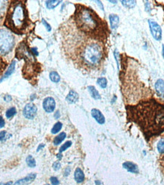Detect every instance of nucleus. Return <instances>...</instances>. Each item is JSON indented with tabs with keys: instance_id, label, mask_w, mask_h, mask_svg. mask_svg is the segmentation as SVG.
I'll list each match as a JSON object with an SVG mask.
<instances>
[{
	"instance_id": "obj_36",
	"label": "nucleus",
	"mask_w": 164,
	"mask_h": 185,
	"mask_svg": "<svg viewBox=\"0 0 164 185\" xmlns=\"http://www.w3.org/2000/svg\"><path fill=\"white\" fill-rule=\"evenodd\" d=\"M4 100L6 102H9L12 100V96L9 95H6L4 96Z\"/></svg>"
},
{
	"instance_id": "obj_34",
	"label": "nucleus",
	"mask_w": 164,
	"mask_h": 185,
	"mask_svg": "<svg viewBox=\"0 0 164 185\" xmlns=\"http://www.w3.org/2000/svg\"><path fill=\"white\" fill-rule=\"evenodd\" d=\"M5 120L3 119V118L2 116H0V128H2L3 127L5 126Z\"/></svg>"
},
{
	"instance_id": "obj_6",
	"label": "nucleus",
	"mask_w": 164,
	"mask_h": 185,
	"mask_svg": "<svg viewBox=\"0 0 164 185\" xmlns=\"http://www.w3.org/2000/svg\"><path fill=\"white\" fill-rule=\"evenodd\" d=\"M148 23L153 37L157 41L161 40V39H162V29H161L160 26L153 20H149Z\"/></svg>"
},
{
	"instance_id": "obj_15",
	"label": "nucleus",
	"mask_w": 164,
	"mask_h": 185,
	"mask_svg": "<svg viewBox=\"0 0 164 185\" xmlns=\"http://www.w3.org/2000/svg\"><path fill=\"white\" fill-rule=\"evenodd\" d=\"M74 180L77 183H82L84 181V174L80 168H78L74 172Z\"/></svg>"
},
{
	"instance_id": "obj_43",
	"label": "nucleus",
	"mask_w": 164,
	"mask_h": 185,
	"mask_svg": "<svg viewBox=\"0 0 164 185\" xmlns=\"http://www.w3.org/2000/svg\"><path fill=\"white\" fill-rule=\"evenodd\" d=\"M57 157H58V158H59V159H62V157H63V156H62L61 154H58V155H57Z\"/></svg>"
},
{
	"instance_id": "obj_35",
	"label": "nucleus",
	"mask_w": 164,
	"mask_h": 185,
	"mask_svg": "<svg viewBox=\"0 0 164 185\" xmlns=\"http://www.w3.org/2000/svg\"><path fill=\"white\" fill-rule=\"evenodd\" d=\"M70 172H71V168L69 167L66 168H65V173H64V175L65 176H68L69 174H70Z\"/></svg>"
},
{
	"instance_id": "obj_41",
	"label": "nucleus",
	"mask_w": 164,
	"mask_h": 185,
	"mask_svg": "<svg viewBox=\"0 0 164 185\" xmlns=\"http://www.w3.org/2000/svg\"><path fill=\"white\" fill-rule=\"evenodd\" d=\"M44 146H45V145L44 144H40L39 146H38V148H37V151H40V150L42 148H43Z\"/></svg>"
},
{
	"instance_id": "obj_28",
	"label": "nucleus",
	"mask_w": 164,
	"mask_h": 185,
	"mask_svg": "<svg viewBox=\"0 0 164 185\" xmlns=\"http://www.w3.org/2000/svg\"><path fill=\"white\" fill-rule=\"evenodd\" d=\"M71 146H72V142H71V141H67V142L65 143L63 146H61L60 149H59V152H64L65 150H66L67 149L69 148Z\"/></svg>"
},
{
	"instance_id": "obj_23",
	"label": "nucleus",
	"mask_w": 164,
	"mask_h": 185,
	"mask_svg": "<svg viewBox=\"0 0 164 185\" xmlns=\"http://www.w3.org/2000/svg\"><path fill=\"white\" fill-rule=\"evenodd\" d=\"M63 127V124L61 122H57L54 125V126L53 127V128L51 130V133L55 134H57L58 132H59L61 129Z\"/></svg>"
},
{
	"instance_id": "obj_22",
	"label": "nucleus",
	"mask_w": 164,
	"mask_h": 185,
	"mask_svg": "<svg viewBox=\"0 0 164 185\" xmlns=\"http://www.w3.org/2000/svg\"><path fill=\"white\" fill-rule=\"evenodd\" d=\"M27 165L31 168H34L36 166V161L32 156H28L26 158Z\"/></svg>"
},
{
	"instance_id": "obj_13",
	"label": "nucleus",
	"mask_w": 164,
	"mask_h": 185,
	"mask_svg": "<svg viewBox=\"0 0 164 185\" xmlns=\"http://www.w3.org/2000/svg\"><path fill=\"white\" fill-rule=\"evenodd\" d=\"M15 69V61H12V62L11 63V64H10L9 67L8 68V69H7V71H6V73H5V74L3 75V77L0 79V83H1L2 80H6V79H7L8 78H9V77L14 73Z\"/></svg>"
},
{
	"instance_id": "obj_32",
	"label": "nucleus",
	"mask_w": 164,
	"mask_h": 185,
	"mask_svg": "<svg viewBox=\"0 0 164 185\" xmlns=\"http://www.w3.org/2000/svg\"><path fill=\"white\" fill-rule=\"evenodd\" d=\"M6 132L5 131H1V132H0V141H2V140H4L5 136H6Z\"/></svg>"
},
{
	"instance_id": "obj_39",
	"label": "nucleus",
	"mask_w": 164,
	"mask_h": 185,
	"mask_svg": "<svg viewBox=\"0 0 164 185\" xmlns=\"http://www.w3.org/2000/svg\"><path fill=\"white\" fill-rule=\"evenodd\" d=\"M31 51H32V53H33V55H38V53H37V48H32Z\"/></svg>"
},
{
	"instance_id": "obj_4",
	"label": "nucleus",
	"mask_w": 164,
	"mask_h": 185,
	"mask_svg": "<svg viewBox=\"0 0 164 185\" xmlns=\"http://www.w3.org/2000/svg\"><path fill=\"white\" fill-rule=\"evenodd\" d=\"M83 62L90 67L97 66L103 59V48L95 42L88 43L81 53Z\"/></svg>"
},
{
	"instance_id": "obj_38",
	"label": "nucleus",
	"mask_w": 164,
	"mask_h": 185,
	"mask_svg": "<svg viewBox=\"0 0 164 185\" xmlns=\"http://www.w3.org/2000/svg\"><path fill=\"white\" fill-rule=\"evenodd\" d=\"M96 2H97V3L98 6H100V8H101V9L103 10V11H104V6H103V4H102V3H101V2H100V1H96Z\"/></svg>"
},
{
	"instance_id": "obj_16",
	"label": "nucleus",
	"mask_w": 164,
	"mask_h": 185,
	"mask_svg": "<svg viewBox=\"0 0 164 185\" xmlns=\"http://www.w3.org/2000/svg\"><path fill=\"white\" fill-rule=\"evenodd\" d=\"M109 21H110V26H111L112 29H116L119 26V16L114 14L110 15L109 17Z\"/></svg>"
},
{
	"instance_id": "obj_2",
	"label": "nucleus",
	"mask_w": 164,
	"mask_h": 185,
	"mask_svg": "<svg viewBox=\"0 0 164 185\" xmlns=\"http://www.w3.org/2000/svg\"><path fill=\"white\" fill-rule=\"evenodd\" d=\"M6 25L15 32H21L27 25L25 8L22 2L12 3L8 10Z\"/></svg>"
},
{
	"instance_id": "obj_12",
	"label": "nucleus",
	"mask_w": 164,
	"mask_h": 185,
	"mask_svg": "<svg viewBox=\"0 0 164 185\" xmlns=\"http://www.w3.org/2000/svg\"><path fill=\"white\" fill-rule=\"evenodd\" d=\"M155 89L158 96L163 97L164 96V81L162 79H159L155 84Z\"/></svg>"
},
{
	"instance_id": "obj_25",
	"label": "nucleus",
	"mask_w": 164,
	"mask_h": 185,
	"mask_svg": "<svg viewBox=\"0 0 164 185\" xmlns=\"http://www.w3.org/2000/svg\"><path fill=\"white\" fill-rule=\"evenodd\" d=\"M97 84L101 88H106L107 86V80L105 78H100L97 79Z\"/></svg>"
},
{
	"instance_id": "obj_11",
	"label": "nucleus",
	"mask_w": 164,
	"mask_h": 185,
	"mask_svg": "<svg viewBox=\"0 0 164 185\" xmlns=\"http://www.w3.org/2000/svg\"><path fill=\"white\" fill-rule=\"evenodd\" d=\"M123 168L126 169L128 172H131V173H138L139 170L138 167L136 164L133 163L131 162H125L122 165Z\"/></svg>"
},
{
	"instance_id": "obj_40",
	"label": "nucleus",
	"mask_w": 164,
	"mask_h": 185,
	"mask_svg": "<svg viewBox=\"0 0 164 185\" xmlns=\"http://www.w3.org/2000/svg\"><path fill=\"white\" fill-rule=\"evenodd\" d=\"M0 185H12V181H8L7 183H0Z\"/></svg>"
},
{
	"instance_id": "obj_46",
	"label": "nucleus",
	"mask_w": 164,
	"mask_h": 185,
	"mask_svg": "<svg viewBox=\"0 0 164 185\" xmlns=\"http://www.w3.org/2000/svg\"><path fill=\"white\" fill-rule=\"evenodd\" d=\"M44 185H49V184H44Z\"/></svg>"
},
{
	"instance_id": "obj_8",
	"label": "nucleus",
	"mask_w": 164,
	"mask_h": 185,
	"mask_svg": "<svg viewBox=\"0 0 164 185\" xmlns=\"http://www.w3.org/2000/svg\"><path fill=\"white\" fill-rule=\"evenodd\" d=\"M43 107L47 112L51 113L54 111L56 108V101L53 97H47L43 103Z\"/></svg>"
},
{
	"instance_id": "obj_21",
	"label": "nucleus",
	"mask_w": 164,
	"mask_h": 185,
	"mask_svg": "<svg viewBox=\"0 0 164 185\" xmlns=\"http://www.w3.org/2000/svg\"><path fill=\"white\" fill-rule=\"evenodd\" d=\"M121 2L125 8H135L136 6V1H121Z\"/></svg>"
},
{
	"instance_id": "obj_29",
	"label": "nucleus",
	"mask_w": 164,
	"mask_h": 185,
	"mask_svg": "<svg viewBox=\"0 0 164 185\" xmlns=\"http://www.w3.org/2000/svg\"><path fill=\"white\" fill-rule=\"evenodd\" d=\"M50 181H51V184H52V185H59V181L56 177H50Z\"/></svg>"
},
{
	"instance_id": "obj_19",
	"label": "nucleus",
	"mask_w": 164,
	"mask_h": 185,
	"mask_svg": "<svg viewBox=\"0 0 164 185\" xmlns=\"http://www.w3.org/2000/svg\"><path fill=\"white\" fill-rule=\"evenodd\" d=\"M62 1H56V0H50V1H47L46 2V5H47V8L49 9H53L56 6H59L60 4Z\"/></svg>"
},
{
	"instance_id": "obj_10",
	"label": "nucleus",
	"mask_w": 164,
	"mask_h": 185,
	"mask_svg": "<svg viewBox=\"0 0 164 185\" xmlns=\"http://www.w3.org/2000/svg\"><path fill=\"white\" fill-rule=\"evenodd\" d=\"M91 115L92 117L97 121V122L99 123L100 125H104L105 123V117L100 110L97 109H93L91 110Z\"/></svg>"
},
{
	"instance_id": "obj_44",
	"label": "nucleus",
	"mask_w": 164,
	"mask_h": 185,
	"mask_svg": "<svg viewBox=\"0 0 164 185\" xmlns=\"http://www.w3.org/2000/svg\"><path fill=\"white\" fill-rule=\"evenodd\" d=\"M109 2H112V3H113V4H115V3H117L116 1H109Z\"/></svg>"
},
{
	"instance_id": "obj_33",
	"label": "nucleus",
	"mask_w": 164,
	"mask_h": 185,
	"mask_svg": "<svg viewBox=\"0 0 164 185\" xmlns=\"http://www.w3.org/2000/svg\"><path fill=\"white\" fill-rule=\"evenodd\" d=\"M114 55L115 57V60L117 62V64H118V67L119 66V53H118L117 50L115 51V53H114Z\"/></svg>"
},
{
	"instance_id": "obj_45",
	"label": "nucleus",
	"mask_w": 164,
	"mask_h": 185,
	"mask_svg": "<svg viewBox=\"0 0 164 185\" xmlns=\"http://www.w3.org/2000/svg\"><path fill=\"white\" fill-rule=\"evenodd\" d=\"M163 56L164 58V45H163Z\"/></svg>"
},
{
	"instance_id": "obj_20",
	"label": "nucleus",
	"mask_w": 164,
	"mask_h": 185,
	"mask_svg": "<svg viewBox=\"0 0 164 185\" xmlns=\"http://www.w3.org/2000/svg\"><path fill=\"white\" fill-rule=\"evenodd\" d=\"M49 78L50 80L54 83H58L60 80V76L59 74L56 72V71H52L49 74Z\"/></svg>"
},
{
	"instance_id": "obj_17",
	"label": "nucleus",
	"mask_w": 164,
	"mask_h": 185,
	"mask_svg": "<svg viewBox=\"0 0 164 185\" xmlns=\"http://www.w3.org/2000/svg\"><path fill=\"white\" fill-rule=\"evenodd\" d=\"M88 90L90 92V96L94 98V99H101V96H100L99 92L97 91V90L94 87V86H89L88 87Z\"/></svg>"
},
{
	"instance_id": "obj_31",
	"label": "nucleus",
	"mask_w": 164,
	"mask_h": 185,
	"mask_svg": "<svg viewBox=\"0 0 164 185\" xmlns=\"http://www.w3.org/2000/svg\"><path fill=\"white\" fill-rule=\"evenodd\" d=\"M42 23H43V25L45 26L46 28H47V30H48V31H51V30H52V28H51V26L49 25V24L47 23V22L45 20L43 19H43H42Z\"/></svg>"
},
{
	"instance_id": "obj_24",
	"label": "nucleus",
	"mask_w": 164,
	"mask_h": 185,
	"mask_svg": "<svg viewBox=\"0 0 164 185\" xmlns=\"http://www.w3.org/2000/svg\"><path fill=\"white\" fill-rule=\"evenodd\" d=\"M16 112H17V111H16L15 108V107L10 108L9 109H8V110L6 111V117L8 118H12L14 115H15Z\"/></svg>"
},
{
	"instance_id": "obj_7",
	"label": "nucleus",
	"mask_w": 164,
	"mask_h": 185,
	"mask_svg": "<svg viewBox=\"0 0 164 185\" xmlns=\"http://www.w3.org/2000/svg\"><path fill=\"white\" fill-rule=\"evenodd\" d=\"M37 108L34 104L28 103L23 109L24 116L27 119H33L37 115Z\"/></svg>"
},
{
	"instance_id": "obj_3",
	"label": "nucleus",
	"mask_w": 164,
	"mask_h": 185,
	"mask_svg": "<svg viewBox=\"0 0 164 185\" xmlns=\"http://www.w3.org/2000/svg\"><path fill=\"white\" fill-rule=\"evenodd\" d=\"M74 17L78 27L85 33H94L99 26L95 15L91 10L84 6H78Z\"/></svg>"
},
{
	"instance_id": "obj_42",
	"label": "nucleus",
	"mask_w": 164,
	"mask_h": 185,
	"mask_svg": "<svg viewBox=\"0 0 164 185\" xmlns=\"http://www.w3.org/2000/svg\"><path fill=\"white\" fill-rule=\"evenodd\" d=\"M95 184L96 185H103V183L100 181H96Z\"/></svg>"
},
{
	"instance_id": "obj_30",
	"label": "nucleus",
	"mask_w": 164,
	"mask_h": 185,
	"mask_svg": "<svg viewBox=\"0 0 164 185\" xmlns=\"http://www.w3.org/2000/svg\"><path fill=\"white\" fill-rule=\"evenodd\" d=\"M61 168V164L59 162H55L53 165V168L55 171H58V170L60 169Z\"/></svg>"
},
{
	"instance_id": "obj_18",
	"label": "nucleus",
	"mask_w": 164,
	"mask_h": 185,
	"mask_svg": "<svg viewBox=\"0 0 164 185\" xmlns=\"http://www.w3.org/2000/svg\"><path fill=\"white\" fill-rule=\"evenodd\" d=\"M65 137H66V134L65 132H62L60 133L59 135L57 136H56L54 139V141H53V143H54V144L56 145V146H57V145H59L61 143L63 142V140L65 139Z\"/></svg>"
},
{
	"instance_id": "obj_9",
	"label": "nucleus",
	"mask_w": 164,
	"mask_h": 185,
	"mask_svg": "<svg viewBox=\"0 0 164 185\" xmlns=\"http://www.w3.org/2000/svg\"><path fill=\"white\" fill-rule=\"evenodd\" d=\"M36 176H37V175L34 173L30 174L26 177L16 181L13 185H28L34 181V179L36 178Z\"/></svg>"
},
{
	"instance_id": "obj_27",
	"label": "nucleus",
	"mask_w": 164,
	"mask_h": 185,
	"mask_svg": "<svg viewBox=\"0 0 164 185\" xmlns=\"http://www.w3.org/2000/svg\"><path fill=\"white\" fill-rule=\"evenodd\" d=\"M6 8V2L5 1H0V17L3 15L5 13V10Z\"/></svg>"
},
{
	"instance_id": "obj_14",
	"label": "nucleus",
	"mask_w": 164,
	"mask_h": 185,
	"mask_svg": "<svg viewBox=\"0 0 164 185\" xmlns=\"http://www.w3.org/2000/svg\"><path fill=\"white\" fill-rule=\"evenodd\" d=\"M78 94H77L76 92L74 91V90H71L69 92V94H68V96H66V101L68 102V103L73 104L75 103L78 100Z\"/></svg>"
},
{
	"instance_id": "obj_5",
	"label": "nucleus",
	"mask_w": 164,
	"mask_h": 185,
	"mask_svg": "<svg viewBox=\"0 0 164 185\" xmlns=\"http://www.w3.org/2000/svg\"><path fill=\"white\" fill-rule=\"evenodd\" d=\"M15 39L12 34L8 30L0 29V54L8 53L14 46Z\"/></svg>"
},
{
	"instance_id": "obj_1",
	"label": "nucleus",
	"mask_w": 164,
	"mask_h": 185,
	"mask_svg": "<svg viewBox=\"0 0 164 185\" xmlns=\"http://www.w3.org/2000/svg\"><path fill=\"white\" fill-rule=\"evenodd\" d=\"M128 118L141 128L146 137L156 136L164 131V105L150 99L135 105H128Z\"/></svg>"
},
{
	"instance_id": "obj_26",
	"label": "nucleus",
	"mask_w": 164,
	"mask_h": 185,
	"mask_svg": "<svg viewBox=\"0 0 164 185\" xmlns=\"http://www.w3.org/2000/svg\"><path fill=\"white\" fill-rule=\"evenodd\" d=\"M157 150L160 153H164V138L161 139L157 143Z\"/></svg>"
},
{
	"instance_id": "obj_37",
	"label": "nucleus",
	"mask_w": 164,
	"mask_h": 185,
	"mask_svg": "<svg viewBox=\"0 0 164 185\" xmlns=\"http://www.w3.org/2000/svg\"><path fill=\"white\" fill-rule=\"evenodd\" d=\"M54 117L56 119L59 118V117H60V112H59V111H56V112H55Z\"/></svg>"
}]
</instances>
